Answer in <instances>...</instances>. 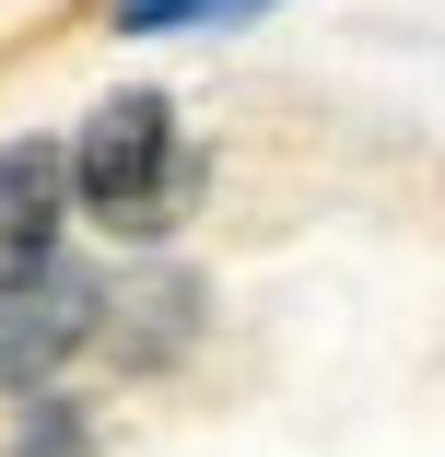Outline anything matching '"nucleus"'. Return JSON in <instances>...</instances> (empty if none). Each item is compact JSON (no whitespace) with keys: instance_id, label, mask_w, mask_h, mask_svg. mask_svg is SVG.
<instances>
[{"instance_id":"obj_1","label":"nucleus","mask_w":445,"mask_h":457,"mask_svg":"<svg viewBox=\"0 0 445 457\" xmlns=\"http://www.w3.org/2000/svg\"><path fill=\"white\" fill-rule=\"evenodd\" d=\"M70 212L95 235H164L176 212V106L152 95V82H129V95H106L95 118H82L70 141Z\"/></svg>"},{"instance_id":"obj_2","label":"nucleus","mask_w":445,"mask_h":457,"mask_svg":"<svg viewBox=\"0 0 445 457\" xmlns=\"http://www.w3.org/2000/svg\"><path fill=\"white\" fill-rule=\"evenodd\" d=\"M59 223H70V153L59 141H0V282L59 270Z\"/></svg>"},{"instance_id":"obj_3","label":"nucleus","mask_w":445,"mask_h":457,"mask_svg":"<svg viewBox=\"0 0 445 457\" xmlns=\"http://www.w3.org/2000/svg\"><path fill=\"white\" fill-rule=\"evenodd\" d=\"M246 12H270V0H106L118 36H188V24H246Z\"/></svg>"}]
</instances>
